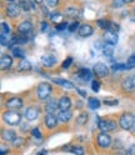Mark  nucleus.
Here are the masks:
<instances>
[{"instance_id": "nucleus-18", "label": "nucleus", "mask_w": 135, "mask_h": 155, "mask_svg": "<svg viewBox=\"0 0 135 155\" xmlns=\"http://www.w3.org/2000/svg\"><path fill=\"white\" fill-rule=\"evenodd\" d=\"M41 63L46 68H53L56 63V59L53 55H44V56H41Z\"/></svg>"}, {"instance_id": "nucleus-43", "label": "nucleus", "mask_w": 135, "mask_h": 155, "mask_svg": "<svg viewBox=\"0 0 135 155\" xmlns=\"http://www.w3.org/2000/svg\"><path fill=\"white\" fill-rule=\"evenodd\" d=\"M48 29H49V24L45 23V21H43V23H41V31H43V33H45V31L48 30Z\"/></svg>"}, {"instance_id": "nucleus-55", "label": "nucleus", "mask_w": 135, "mask_h": 155, "mask_svg": "<svg viewBox=\"0 0 135 155\" xmlns=\"http://www.w3.org/2000/svg\"><path fill=\"white\" fill-rule=\"evenodd\" d=\"M134 131H135V128H134Z\"/></svg>"}, {"instance_id": "nucleus-11", "label": "nucleus", "mask_w": 135, "mask_h": 155, "mask_svg": "<svg viewBox=\"0 0 135 155\" xmlns=\"http://www.w3.org/2000/svg\"><path fill=\"white\" fill-rule=\"evenodd\" d=\"M12 65H13L12 56L3 54L2 58H0V68H2V70H9L12 68Z\"/></svg>"}, {"instance_id": "nucleus-38", "label": "nucleus", "mask_w": 135, "mask_h": 155, "mask_svg": "<svg viewBox=\"0 0 135 155\" xmlns=\"http://www.w3.org/2000/svg\"><path fill=\"white\" fill-rule=\"evenodd\" d=\"M98 25H99V28H101V29H108L109 21H107V20H98Z\"/></svg>"}, {"instance_id": "nucleus-8", "label": "nucleus", "mask_w": 135, "mask_h": 155, "mask_svg": "<svg viewBox=\"0 0 135 155\" xmlns=\"http://www.w3.org/2000/svg\"><path fill=\"white\" fill-rule=\"evenodd\" d=\"M21 13V6L19 5L18 3H12V4H9L6 6V14L8 16H10V18H18L19 15H20Z\"/></svg>"}, {"instance_id": "nucleus-31", "label": "nucleus", "mask_w": 135, "mask_h": 155, "mask_svg": "<svg viewBox=\"0 0 135 155\" xmlns=\"http://www.w3.org/2000/svg\"><path fill=\"white\" fill-rule=\"evenodd\" d=\"M70 151L73 154H76V155H84L85 154V151H84V149L81 147H73Z\"/></svg>"}, {"instance_id": "nucleus-42", "label": "nucleus", "mask_w": 135, "mask_h": 155, "mask_svg": "<svg viewBox=\"0 0 135 155\" xmlns=\"http://www.w3.org/2000/svg\"><path fill=\"white\" fill-rule=\"evenodd\" d=\"M68 28L66 23H60V24H56V30H64V29Z\"/></svg>"}, {"instance_id": "nucleus-37", "label": "nucleus", "mask_w": 135, "mask_h": 155, "mask_svg": "<svg viewBox=\"0 0 135 155\" xmlns=\"http://www.w3.org/2000/svg\"><path fill=\"white\" fill-rule=\"evenodd\" d=\"M91 89H93L94 91H96V93H98V91H99V89H100V84H99V81L94 80V81L91 83Z\"/></svg>"}, {"instance_id": "nucleus-4", "label": "nucleus", "mask_w": 135, "mask_h": 155, "mask_svg": "<svg viewBox=\"0 0 135 155\" xmlns=\"http://www.w3.org/2000/svg\"><path fill=\"white\" fill-rule=\"evenodd\" d=\"M93 70L98 78H107L109 75V68L104 63H96L93 68Z\"/></svg>"}, {"instance_id": "nucleus-5", "label": "nucleus", "mask_w": 135, "mask_h": 155, "mask_svg": "<svg viewBox=\"0 0 135 155\" xmlns=\"http://www.w3.org/2000/svg\"><path fill=\"white\" fill-rule=\"evenodd\" d=\"M98 128L101 130V131H113L117 129V123L110 120V119H107V120H99L98 123Z\"/></svg>"}, {"instance_id": "nucleus-13", "label": "nucleus", "mask_w": 135, "mask_h": 155, "mask_svg": "<svg viewBox=\"0 0 135 155\" xmlns=\"http://www.w3.org/2000/svg\"><path fill=\"white\" fill-rule=\"evenodd\" d=\"M31 30H33V24L30 21H23L18 26V31L23 35H28Z\"/></svg>"}, {"instance_id": "nucleus-29", "label": "nucleus", "mask_w": 135, "mask_h": 155, "mask_svg": "<svg viewBox=\"0 0 135 155\" xmlns=\"http://www.w3.org/2000/svg\"><path fill=\"white\" fill-rule=\"evenodd\" d=\"M13 54L16 58H20V59H24V58H25V51L23 49H20V48H18V46L13 49Z\"/></svg>"}, {"instance_id": "nucleus-19", "label": "nucleus", "mask_w": 135, "mask_h": 155, "mask_svg": "<svg viewBox=\"0 0 135 155\" xmlns=\"http://www.w3.org/2000/svg\"><path fill=\"white\" fill-rule=\"evenodd\" d=\"M71 100L68 96H63L59 100V110H70Z\"/></svg>"}, {"instance_id": "nucleus-40", "label": "nucleus", "mask_w": 135, "mask_h": 155, "mask_svg": "<svg viewBox=\"0 0 135 155\" xmlns=\"http://www.w3.org/2000/svg\"><path fill=\"white\" fill-rule=\"evenodd\" d=\"M0 41H2V45L3 46H6L8 45V35L6 34H2V36H0Z\"/></svg>"}, {"instance_id": "nucleus-30", "label": "nucleus", "mask_w": 135, "mask_h": 155, "mask_svg": "<svg viewBox=\"0 0 135 155\" xmlns=\"http://www.w3.org/2000/svg\"><path fill=\"white\" fill-rule=\"evenodd\" d=\"M61 14L60 13H51L50 14V20L54 21V23H59L61 20Z\"/></svg>"}, {"instance_id": "nucleus-6", "label": "nucleus", "mask_w": 135, "mask_h": 155, "mask_svg": "<svg viewBox=\"0 0 135 155\" xmlns=\"http://www.w3.org/2000/svg\"><path fill=\"white\" fill-rule=\"evenodd\" d=\"M98 144L100 148H109L111 145V137L108 134V131H101L98 135Z\"/></svg>"}, {"instance_id": "nucleus-10", "label": "nucleus", "mask_w": 135, "mask_h": 155, "mask_svg": "<svg viewBox=\"0 0 135 155\" xmlns=\"http://www.w3.org/2000/svg\"><path fill=\"white\" fill-rule=\"evenodd\" d=\"M39 115H40L39 110H38L36 108H33V106H30V108H28V109L25 110V113H24L25 119H26V120H29V121H33V120L38 119V118H39Z\"/></svg>"}, {"instance_id": "nucleus-34", "label": "nucleus", "mask_w": 135, "mask_h": 155, "mask_svg": "<svg viewBox=\"0 0 135 155\" xmlns=\"http://www.w3.org/2000/svg\"><path fill=\"white\" fill-rule=\"evenodd\" d=\"M10 33V28H9L8 23H2V34H9Z\"/></svg>"}, {"instance_id": "nucleus-15", "label": "nucleus", "mask_w": 135, "mask_h": 155, "mask_svg": "<svg viewBox=\"0 0 135 155\" xmlns=\"http://www.w3.org/2000/svg\"><path fill=\"white\" fill-rule=\"evenodd\" d=\"M59 109V101L56 100H48L45 104V110L46 113H56V110Z\"/></svg>"}, {"instance_id": "nucleus-51", "label": "nucleus", "mask_w": 135, "mask_h": 155, "mask_svg": "<svg viewBox=\"0 0 135 155\" xmlns=\"http://www.w3.org/2000/svg\"><path fill=\"white\" fill-rule=\"evenodd\" d=\"M44 2V0H34V3H36V4H41Z\"/></svg>"}, {"instance_id": "nucleus-50", "label": "nucleus", "mask_w": 135, "mask_h": 155, "mask_svg": "<svg viewBox=\"0 0 135 155\" xmlns=\"http://www.w3.org/2000/svg\"><path fill=\"white\" fill-rule=\"evenodd\" d=\"M123 2H124V4H130V3L135 2V0H123Z\"/></svg>"}, {"instance_id": "nucleus-1", "label": "nucleus", "mask_w": 135, "mask_h": 155, "mask_svg": "<svg viewBox=\"0 0 135 155\" xmlns=\"http://www.w3.org/2000/svg\"><path fill=\"white\" fill-rule=\"evenodd\" d=\"M134 124H135V116H133L131 114L127 113V114H123L120 116V120H119V125L120 128L124 130H130L134 128Z\"/></svg>"}, {"instance_id": "nucleus-9", "label": "nucleus", "mask_w": 135, "mask_h": 155, "mask_svg": "<svg viewBox=\"0 0 135 155\" xmlns=\"http://www.w3.org/2000/svg\"><path fill=\"white\" fill-rule=\"evenodd\" d=\"M121 86H123V90L124 91H128V93L134 91L135 90V75L134 76H129L128 79H125L123 81Z\"/></svg>"}, {"instance_id": "nucleus-44", "label": "nucleus", "mask_w": 135, "mask_h": 155, "mask_svg": "<svg viewBox=\"0 0 135 155\" xmlns=\"http://www.w3.org/2000/svg\"><path fill=\"white\" fill-rule=\"evenodd\" d=\"M78 26H79V24H78V23H73V24L69 26V30H70V31H75L76 29H78Z\"/></svg>"}, {"instance_id": "nucleus-36", "label": "nucleus", "mask_w": 135, "mask_h": 155, "mask_svg": "<svg viewBox=\"0 0 135 155\" xmlns=\"http://www.w3.org/2000/svg\"><path fill=\"white\" fill-rule=\"evenodd\" d=\"M60 0H46V4L49 8H55L58 4H59Z\"/></svg>"}, {"instance_id": "nucleus-21", "label": "nucleus", "mask_w": 135, "mask_h": 155, "mask_svg": "<svg viewBox=\"0 0 135 155\" xmlns=\"http://www.w3.org/2000/svg\"><path fill=\"white\" fill-rule=\"evenodd\" d=\"M2 138L4 141H13L16 138V134L13 130H4L2 134Z\"/></svg>"}, {"instance_id": "nucleus-45", "label": "nucleus", "mask_w": 135, "mask_h": 155, "mask_svg": "<svg viewBox=\"0 0 135 155\" xmlns=\"http://www.w3.org/2000/svg\"><path fill=\"white\" fill-rule=\"evenodd\" d=\"M104 104L105 105H117L118 104V100H105Z\"/></svg>"}, {"instance_id": "nucleus-17", "label": "nucleus", "mask_w": 135, "mask_h": 155, "mask_svg": "<svg viewBox=\"0 0 135 155\" xmlns=\"http://www.w3.org/2000/svg\"><path fill=\"white\" fill-rule=\"evenodd\" d=\"M104 39H105V43H110V44H117L118 43V33H114V31H110L108 30L104 35Z\"/></svg>"}, {"instance_id": "nucleus-26", "label": "nucleus", "mask_w": 135, "mask_h": 155, "mask_svg": "<svg viewBox=\"0 0 135 155\" xmlns=\"http://www.w3.org/2000/svg\"><path fill=\"white\" fill-rule=\"evenodd\" d=\"M53 81H54L55 84H58V85L64 86V88H66V89H73V88H74V84H73L71 81H69V80H64V79H54Z\"/></svg>"}, {"instance_id": "nucleus-41", "label": "nucleus", "mask_w": 135, "mask_h": 155, "mask_svg": "<svg viewBox=\"0 0 135 155\" xmlns=\"http://www.w3.org/2000/svg\"><path fill=\"white\" fill-rule=\"evenodd\" d=\"M113 5H114V8H121L124 5V2L123 0H114Z\"/></svg>"}, {"instance_id": "nucleus-47", "label": "nucleus", "mask_w": 135, "mask_h": 155, "mask_svg": "<svg viewBox=\"0 0 135 155\" xmlns=\"http://www.w3.org/2000/svg\"><path fill=\"white\" fill-rule=\"evenodd\" d=\"M76 91H78V94L80 95V96H83V98H86V91H84V90H80V89H76Z\"/></svg>"}, {"instance_id": "nucleus-16", "label": "nucleus", "mask_w": 135, "mask_h": 155, "mask_svg": "<svg viewBox=\"0 0 135 155\" xmlns=\"http://www.w3.org/2000/svg\"><path fill=\"white\" fill-rule=\"evenodd\" d=\"M76 76H78L79 79H81L83 81H89L91 79V71L89 69L83 68V69H80L78 73H76Z\"/></svg>"}, {"instance_id": "nucleus-46", "label": "nucleus", "mask_w": 135, "mask_h": 155, "mask_svg": "<svg viewBox=\"0 0 135 155\" xmlns=\"http://www.w3.org/2000/svg\"><path fill=\"white\" fill-rule=\"evenodd\" d=\"M128 64H133V65H135V54H133L129 59H128Z\"/></svg>"}, {"instance_id": "nucleus-24", "label": "nucleus", "mask_w": 135, "mask_h": 155, "mask_svg": "<svg viewBox=\"0 0 135 155\" xmlns=\"http://www.w3.org/2000/svg\"><path fill=\"white\" fill-rule=\"evenodd\" d=\"M113 53H114V44H110V43H105L104 48H103V54L108 58H111L113 56Z\"/></svg>"}, {"instance_id": "nucleus-33", "label": "nucleus", "mask_w": 135, "mask_h": 155, "mask_svg": "<svg viewBox=\"0 0 135 155\" xmlns=\"http://www.w3.org/2000/svg\"><path fill=\"white\" fill-rule=\"evenodd\" d=\"M13 145H14V147H21V145L24 144V139L23 138H19V137H16L13 141Z\"/></svg>"}, {"instance_id": "nucleus-7", "label": "nucleus", "mask_w": 135, "mask_h": 155, "mask_svg": "<svg viewBox=\"0 0 135 155\" xmlns=\"http://www.w3.org/2000/svg\"><path fill=\"white\" fill-rule=\"evenodd\" d=\"M58 115H55V113H46L45 118H44V121H45V125L48 129H54L56 128V124H58Z\"/></svg>"}, {"instance_id": "nucleus-23", "label": "nucleus", "mask_w": 135, "mask_h": 155, "mask_svg": "<svg viewBox=\"0 0 135 155\" xmlns=\"http://www.w3.org/2000/svg\"><path fill=\"white\" fill-rule=\"evenodd\" d=\"M135 65L133 64H114L111 66V69L115 70V71H120V70H129V69H133Z\"/></svg>"}, {"instance_id": "nucleus-52", "label": "nucleus", "mask_w": 135, "mask_h": 155, "mask_svg": "<svg viewBox=\"0 0 135 155\" xmlns=\"http://www.w3.org/2000/svg\"><path fill=\"white\" fill-rule=\"evenodd\" d=\"M39 154H46V150H43V151H39Z\"/></svg>"}, {"instance_id": "nucleus-2", "label": "nucleus", "mask_w": 135, "mask_h": 155, "mask_svg": "<svg viewBox=\"0 0 135 155\" xmlns=\"http://www.w3.org/2000/svg\"><path fill=\"white\" fill-rule=\"evenodd\" d=\"M3 119H4V121H5L6 124H9V125H16V124L20 123L21 115L19 114V113H16L15 110H12V109H10L9 111H6V113L3 114Z\"/></svg>"}, {"instance_id": "nucleus-20", "label": "nucleus", "mask_w": 135, "mask_h": 155, "mask_svg": "<svg viewBox=\"0 0 135 155\" xmlns=\"http://www.w3.org/2000/svg\"><path fill=\"white\" fill-rule=\"evenodd\" d=\"M71 116H73V114L70 110H60L59 114H58V119L61 123H68L71 119Z\"/></svg>"}, {"instance_id": "nucleus-35", "label": "nucleus", "mask_w": 135, "mask_h": 155, "mask_svg": "<svg viewBox=\"0 0 135 155\" xmlns=\"http://www.w3.org/2000/svg\"><path fill=\"white\" fill-rule=\"evenodd\" d=\"M31 135H33L34 138H38V139H40V138H41V133H40L39 128H34V129L31 130Z\"/></svg>"}, {"instance_id": "nucleus-12", "label": "nucleus", "mask_w": 135, "mask_h": 155, "mask_svg": "<svg viewBox=\"0 0 135 155\" xmlns=\"http://www.w3.org/2000/svg\"><path fill=\"white\" fill-rule=\"evenodd\" d=\"M6 108L12 109V110H16L23 108V100L20 98H12L6 101Z\"/></svg>"}, {"instance_id": "nucleus-32", "label": "nucleus", "mask_w": 135, "mask_h": 155, "mask_svg": "<svg viewBox=\"0 0 135 155\" xmlns=\"http://www.w3.org/2000/svg\"><path fill=\"white\" fill-rule=\"evenodd\" d=\"M108 30L114 31V33H118V31H119V25L110 21V23H109V25H108Z\"/></svg>"}, {"instance_id": "nucleus-49", "label": "nucleus", "mask_w": 135, "mask_h": 155, "mask_svg": "<svg viewBox=\"0 0 135 155\" xmlns=\"http://www.w3.org/2000/svg\"><path fill=\"white\" fill-rule=\"evenodd\" d=\"M128 154H135V145H133V147L128 150Z\"/></svg>"}, {"instance_id": "nucleus-3", "label": "nucleus", "mask_w": 135, "mask_h": 155, "mask_svg": "<svg viewBox=\"0 0 135 155\" xmlns=\"http://www.w3.org/2000/svg\"><path fill=\"white\" fill-rule=\"evenodd\" d=\"M53 89L50 84L48 83H41L39 86H38V98H39V100H48L50 98V94H51Z\"/></svg>"}, {"instance_id": "nucleus-39", "label": "nucleus", "mask_w": 135, "mask_h": 155, "mask_svg": "<svg viewBox=\"0 0 135 155\" xmlns=\"http://www.w3.org/2000/svg\"><path fill=\"white\" fill-rule=\"evenodd\" d=\"M71 63H73V59H71V58H68V59L63 63V68H64V69H68V68H70V65H71Z\"/></svg>"}, {"instance_id": "nucleus-25", "label": "nucleus", "mask_w": 135, "mask_h": 155, "mask_svg": "<svg viewBox=\"0 0 135 155\" xmlns=\"http://www.w3.org/2000/svg\"><path fill=\"white\" fill-rule=\"evenodd\" d=\"M31 69V64L29 63L28 60H25V59H21V61L19 63V65H18V70L19 71H29Z\"/></svg>"}, {"instance_id": "nucleus-14", "label": "nucleus", "mask_w": 135, "mask_h": 155, "mask_svg": "<svg viewBox=\"0 0 135 155\" xmlns=\"http://www.w3.org/2000/svg\"><path fill=\"white\" fill-rule=\"evenodd\" d=\"M78 33H79V35L81 38H88V36L93 35L94 30H93V28L89 24H83V25L79 26V31Z\"/></svg>"}, {"instance_id": "nucleus-27", "label": "nucleus", "mask_w": 135, "mask_h": 155, "mask_svg": "<svg viewBox=\"0 0 135 155\" xmlns=\"http://www.w3.org/2000/svg\"><path fill=\"white\" fill-rule=\"evenodd\" d=\"M88 106H89L90 109H93V110L99 109L100 108V100H98L96 98H90L88 100Z\"/></svg>"}, {"instance_id": "nucleus-48", "label": "nucleus", "mask_w": 135, "mask_h": 155, "mask_svg": "<svg viewBox=\"0 0 135 155\" xmlns=\"http://www.w3.org/2000/svg\"><path fill=\"white\" fill-rule=\"evenodd\" d=\"M29 130V125L26 124V123H24V124H21V131H28Z\"/></svg>"}, {"instance_id": "nucleus-22", "label": "nucleus", "mask_w": 135, "mask_h": 155, "mask_svg": "<svg viewBox=\"0 0 135 155\" xmlns=\"http://www.w3.org/2000/svg\"><path fill=\"white\" fill-rule=\"evenodd\" d=\"M64 14H65L66 16H70V18H76V16L80 14V12H79V9H78V8H75V6H69V8H66V9H65Z\"/></svg>"}, {"instance_id": "nucleus-54", "label": "nucleus", "mask_w": 135, "mask_h": 155, "mask_svg": "<svg viewBox=\"0 0 135 155\" xmlns=\"http://www.w3.org/2000/svg\"><path fill=\"white\" fill-rule=\"evenodd\" d=\"M134 14H135V9H134Z\"/></svg>"}, {"instance_id": "nucleus-53", "label": "nucleus", "mask_w": 135, "mask_h": 155, "mask_svg": "<svg viewBox=\"0 0 135 155\" xmlns=\"http://www.w3.org/2000/svg\"><path fill=\"white\" fill-rule=\"evenodd\" d=\"M9 2H14V0H9Z\"/></svg>"}, {"instance_id": "nucleus-28", "label": "nucleus", "mask_w": 135, "mask_h": 155, "mask_svg": "<svg viewBox=\"0 0 135 155\" xmlns=\"http://www.w3.org/2000/svg\"><path fill=\"white\" fill-rule=\"evenodd\" d=\"M88 119H89V115L86 113H83V114H80L78 116V119H76V124L78 125H84V124H86Z\"/></svg>"}]
</instances>
